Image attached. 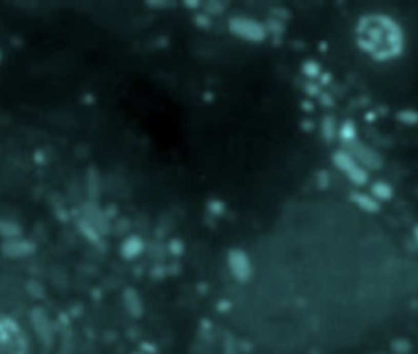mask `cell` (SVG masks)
Segmentation results:
<instances>
[{"mask_svg":"<svg viewBox=\"0 0 418 354\" xmlns=\"http://www.w3.org/2000/svg\"><path fill=\"white\" fill-rule=\"evenodd\" d=\"M22 230H23L22 225L13 222V220L0 219V235L5 237L7 240H10V238H20Z\"/></svg>","mask_w":418,"mask_h":354,"instance_id":"obj_11","label":"cell"},{"mask_svg":"<svg viewBox=\"0 0 418 354\" xmlns=\"http://www.w3.org/2000/svg\"><path fill=\"white\" fill-rule=\"evenodd\" d=\"M142 250H144V242H142V238L137 237V235L128 237L126 240L123 242V245H121V255L126 260L136 258L137 255L142 253Z\"/></svg>","mask_w":418,"mask_h":354,"instance_id":"obj_9","label":"cell"},{"mask_svg":"<svg viewBox=\"0 0 418 354\" xmlns=\"http://www.w3.org/2000/svg\"><path fill=\"white\" fill-rule=\"evenodd\" d=\"M170 248H172V252L173 253H182L183 252V243L180 242V240H172V243H170Z\"/></svg>","mask_w":418,"mask_h":354,"instance_id":"obj_23","label":"cell"},{"mask_svg":"<svg viewBox=\"0 0 418 354\" xmlns=\"http://www.w3.org/2000/svg\"><path fill=\"white\" fill-rule=\"evenodd\" d=\"M229 268L238 281H247L250 278V261L242 250H232L229 253Z\"/></svg>","mask_w":418,"mask_h":354,"instance_id":"obj_5","label":"cell"},{"mask_svg":"<svg viewBox=\"0 0 418 354\" xmlns=\"http://www.w3.org/2000/svg\"><path fill=\"white\" fill-rule=\"evenodd\" d=\"M320 77H322V78H320V84H322V85H324V84H328V82L332 80V75H330V72H327V75L324 74V75H320Z\"/></svg>","mask_w":418,"mask_h":354,"instance_id":"obj_25","label":"cell"},{"mask_svg":"<svg viewBox=\"0 0 418 354\" xmlns=\"http://www.w3.org/2000/svg\"><path fill=\"white\" fill-rule=\"evenodd\" d=\"M413 234H415V240H416V243H418V225L415 227V230H413Z\"/></svg>","mask_w":418,"mask_h":354,"instance_id":"obj_28","label":"cell"},{"mask_svg":"<svg viewBox=\"0 0 418 354\" xmlns=\"http://www.w3.org/2000/svg\"><path fill=\"white\" fill-rule=\"evenodd\" d=\"M194 22H196V25L200 26V28H204V30L211 26V20H209V16L206 13H204V15L203 13L196 15V16H194Z\"/></svg>","mask_w":418,"mask_h":354,"instance_id":"obj_20","label":"cell"},{"mask_svg":"<svg viewBox=\"0 0 418 354\" xmlns=\"http://www.w3.org/2000/svg\"><path fill=\"white\" fill-rule=\"evenodd\" d=\"M95 183L100 184V175L93 166H90V168H88V172H87V191H88V194H90L92 199H95L96 196H100V188L95 186Z\"/></svg>","mask_w":418,"mask_h":354,"instance_id":"obj_14","label":"cell"},{"mask_svg":"<svg viewBox=\"0 0 418 354\" xmlns=\"http://www.w3.org/2000/svg\"><path fill=\"white\" fill-rule=\"evenodd\" d=\"M371 196L377 201H389L394 196V188L386 181H376L371 186Z\"/></svg>","mask_w":418,"mask_h":354,"instance_id":"obj_10","label":"cell"},{"mask_svg":"<svg viewBox=\"0 0 418 354\" xmlns=\"http://www.w3.org/2000/svg\"><path fill=\"white\" fill-rule=\"evenodd\" d=\"M317 176H319L317 181H319V186H320V188H324V183H322V181H325V184H328V173H327V172H320Z\"/></svg>","mask_w":418,"mask_h":354,"instance_id":"obj_24","label":"cell"},{"mask_svg":"<svg viewBox=\"0 0 418 354\" xmlns=\"http://www.w3.org/2000/svg\"><path fill=\"white\" fill-rule=\"evenodd\" d=\"M314 126V122L312 121H302V129H306V131H310Z\"/></svg>","mask_w":418,"mask_h":354,"instance_id":"obj_26","label":"cell"},{"mask_svg":"<svg viewBox=\"0 0 418 354\" xmlns=\"http://www.w3.org/2000/svg\"><path fill=\"white\" fill-rule=\"evenodd\" d=\"M204 7H206L204 10H206L208 13H212V15H214V13L219 15V13L224 12V4H221V2H208Z\"/></svg>","mask_w":418,"mask_h":354,"instance_id":"obj_18","label":"cell"},{"mask_svg":"<svg viewBox=\"0 0 418 354\" xmlns=\"http://www.w3.org/2000/svg\"><path fill=\"white\" fill-rule=\"evenodd\" d=\"M0 60H2V52H0Z\"/></svg>","mask_w":418,"mask_h":354,"instance_id":"obj_29","label":"cell"},{"mask_svg":"<svg viewBox=\"0 0 418 354\" xmlns=\"http://www.w3.org/2000/svg\"><path fill=\"white\" fill-rule=\"evenodd\" d=\"M227 26L229 31L235 38H240L248 43H262L266 39V34H268L263 23L255 18H248V16H232Z\"/></svg>","mask_w":418,"mask_h":354,"instance_id":"obj_2","label":"cell"},{"mask_svg":"<svg viewBox=\"0 0 418 354\" xmlns=\"http://www.w3.org/2000/svg\"><path fill=\"white\" fill-rule=\"evenodd\" d=\"M395 118L404 122L407 126H413V124H418V111L416 110H400Z\"/></svg>","mask_w":418,"mask_h":354,"instance_id":"obj_16","label":"cell"},{"mask_svg":"<svg viewBox=\"0 0 418 354\" xmlns=\"http://www.w3.org/2000/svg\"><path fill=\"white\" fill-rule=\"evenodd\" d=\"M343 150H346V152H348L363 168H366V170H379V168H382V157L376 152L374 149H371L369 145L360 142L358 139L351 144L343 145Z\"/></svg>","mask_w":418,"mask_h":354,"instance_id":"obj_4","label":"cell"},{"mask_svg":"<svg viewBox=\"0 0 418 354\" xmlns=\"http://www.w3.org/2000/svg\"><path fill=\"white\" fill-rule=\"evenodd\" d=\"M304 92H306L309 96H320V95H322V92H320V84H312V82L306 84Z\"/></svg>","mask_w":418,"mask_h":354,"instance_id":"obj_19","label":"cell"},{"mask_svg":"<svg viewBox=\"0 0 418 354\" xmlns=\"http://www.w3.org/2000/svg\"><path fill=\"white\" fill-rule=\"evenodd\" d=\"M350 201L353 202V204H356L360 209L363 211H366V212H379L381 211V204H379V201L374 199L372 196H369V194L366 193H360V191H354L350 194Z\"/></svg>","mask_w":418,"mask_h":354,"instance_id":"obj_8","label":"cell"},{"mask_svg":"<svg viewBox=\"0 0 418 354\" xmlns=\"http://www.w3.org/2000/svg\"><path fill=\"white\" fill-rule=\"evenodd\" d=\"M332 160H333V165L342 170L346 178H348L353 184H356V186H364L368 181H369V173L366 168H363L354 158L346 152V150H336V152L332 155Z\"/></svg>","mask_w":418,"mask_h":354,"instance_id":"obj_3","label":"cell"},{"mask_svg":"<svg viewBox=\"0 0 418 354\" xmlns=\"http://www.w3.org/2000/svg\"><path fill=\"white\" fill-rule=\"evenodd\" d=\"M224 204H222L221 201H211L209 202V211L212 212V214H222V212H224Z\"/></svg>","mask_w":418,"mask_h":354,"instance_id":"obj_21","label":"cell"},{"mask_svg":"<svg viewBox=\"0 0 418 354\" xmlns=\"http://www.w3.org/2000/svg\"><path fill=\"white\" fill-rule=\"evenodd\" d=\"M339 134V129H336V122L332 114H327L322 118V136L327 142H332V140Z\"/></svg>","mask_w":418,"mask_h":354,"instance_id":"obj_13","label":"cell"},{"mask_svg":"<svg viewBox=\"0 0 418 354\" xmlns=\"http://www.w3.org/2000/svg\"><path fill=\"white\" fill-rule=\"evenodd\" d=\"M320 103H322L324 106H333L335 105L332 95H328V93H322V95H320Z\"/></svg>","mask_w":418,"mask_h":354,"instance_id":"obj_22","label":"cell"},{"mask_svg":"<svg viewBox=\"0 0 418 354\" xmlns=\"http://www.w3.org/2000/svg\"><path fill=\"white\" fill-rule=\"evenodd\" d=\"M185 5L186 7H200L201 4L200 2H185Z\"/></svg>","mask_w":418,"mask_h":354,"instance_id":"obj_27","label":"cell"},{"mask_svg":"<svg viewBox=\"0 0 418 354\" xmlns=\"http://www.w3.org/2000/svg\"><path fill=\"white\" fill-rule=\"evenodd\" d=\"M301 69H302V74H304L307 78H310V80H314V78H319L320 75H322V72H320V66L312 59H307L306 63L302 64Z\"/></svg>","mask_w":418,"mask_h":354,"instance_id":"obj_15","label":"cell"},{"mask_svg":"<svg viewBox=\"0 0 418 354\" xmlns=\"http://www.w3.org/2000/svg\"><path fill=\"white\" fill-rule=\"evenodd\" d=\"M266 31H271L274 34H281L284 31V25L281 20H268V23L265 25Z\"/></svg>","mask_w":418,"mask_h":354,"instance_id":"obj_17","label":"cell"},{"mask_svg":"<svg viewBox=\"0 0 418 354\" xmlns=\"http://www.w3.org/2000/svg\"><path fill=\"white\" fill-rule=\"evenodd\" d=\"M2 252L8 258H25L34 252V245L28 240H22V238H10L2 245Z\"/></svg>","mask_w":418,"mask_h":354,"instance_id":"obj_7","label":"cell"},{"mask_svg":"<svg viewBox=\"0 0 418 354\" xmlns=\"http://www.w3.org/2000/svg\"><path fill=\"white\" fill-rule=\"evenodd\" d=\"M84 220H87L93 228L98 230V234L108 230V216L96 206L95 201H88L84 206Z\"/></svg>","mask_w":418,"mask_h":354,"instance_id":"obj_6","label":"cell"},{"mask_svg":"<svg viewBox=\"0 0 418 354\" xmlns=\"http://www.w3.org/2000/svg\"><path fill=\"white\" fill-rule=\"evenodd\" d=\"M354 34L360 49L377 63L392 60L404 51V31L397 22L387 15L361 16Z\"/></svg>","mask_w":418,"mask_h":354,"instance_id":"obj_1","label":"cell"},{"mask_svg":"<svg viewBox=\"0 0 418 354\" xmlns=\"http://www.w3.org/2000/svg\"><path fill=\"white\" fill-rule=\"evenodd\" d=\"M339 136H340V140H342V144L346 145V144H351L354 142L358 137H356V124H354L353 121H345L343 124L340 126L339 129Z\"/></svg>","mask_w":418,"mask_h":354,"instance_id":"obj_12","label":"cell"}]
</instances>
